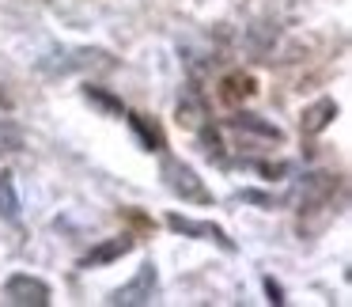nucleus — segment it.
Listing matches in <instances>:
<instances>
[{
  "label": "nucleus",
  "mask_w": 352,
  "mask_h": 307,
  "mask_svg": "<svg viewBox=\"0 0 352 307\" xmlns=\"http://www.w3.org/2000/svg\"><path fill=\"white\" fill-rule=\"evenodd\" d=\"M4 296H8V304H50V288L38 281V277L31 273H16L8 284H4Z\"/></svg>",
  "instance_id": "nucleus-1"
},
{
  "label": "nucleus",
  "mask_w": 352,
  "mask_h": 307,
  "mask_svg": "<svg viewBox=\"0 0 352 307\" xmlns=\"http://www.w3.org/2000/svg\"><path fill=\"white\" fill-rule=\"evenodd\" d=\"M167 175H175V178H170V186H175L178 193H186V198H193V201H208V193L197 186V175H193L190 167H178V163H170Z\"/></svg>",
  "instance_id": "nucleus-2"
},
{
  "label": "nucleus",
  "mask_w": 352,
  "mask_h": 307,
  "mask_svg": "<svg viewBox=\"0 0 352 307\" xmlns=\"http://www.w3.org/2000/svg\"><path fill=\"white\" fill-rule=\"evenodd\" d=\"M170 228L175 231H186V235H212L216 243H223V246H231L228 239H223V231L220 228H212V224H193V220H182V216H170Z\"/></svg>",
  "instance_id": "nucleus-3"
},
{
  "label": "nucleus",
  "mask_w": 352,
  "mask_h": 307,
  "mask_svg": "<svg viewBox=\"0 0 352 307\" xmlns=\"http://www.w3.org/2000/svg\"><path fill=\"white\" fill-rule=\"evenodd\" d=\"M148 284H155V269H152V266H144V269H140V277H137V281H133V284H125V288L118 292V304H137V296L148 288Z\"/></svg>",
  "instance_id": "nucleus-4"
},
{
  "label": "nucleus",
  "mask_w": 352,
  "mask_h": 307,
  "mask_svg": "<svg viewBox=\"0 0 352 307\" xmlns=\"http://www.w3.org/2000/svg\"><path fill=\"white\" fill-rule=\"evenodd\" d=\"M0 213L8 216V220L19 216V198H16V190H12V175H0Z\"/></svg>",
  "instance_id": "nucleus-5"
},
{
  "label": "nucleus",
  "mask_w": 352,
  "mask_h": 307,
  "mask_svg": "<svg viewBox=\"0 0 352 307\" xmlns=\"http://www.w3.org/2000/svg\"><path fill=\"white\" fill-rule=\"evenodd\" d=\"M125 251H129V239H114L110 246L95 251V254H91V262H107V258H114V254H125Z\"/></svg>",
  "instance_id": "nucleus-6"
}]
</instances>
